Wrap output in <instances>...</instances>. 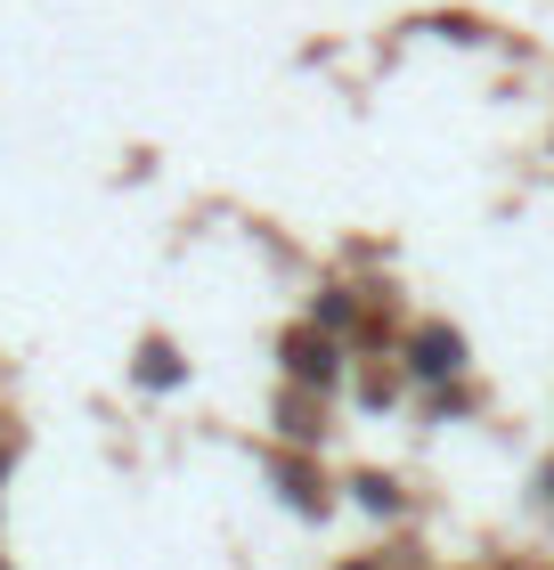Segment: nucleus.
Returning a JSON list of instances; mask_svg holds the SVG:
<instances>
[{
	"label": "nucleus",
	"instance_id": "f257e3e1",
	"mask_svg": "<svg viewBox=\"0 0 554 570\" xmlns=\"http://www.w3.org/2000/svg\"><path fill=\"white\" fill-rule=\"evenodd\" d=\"M457 358H465V343L448 326H425L416 334V375H457Z\"/></svg>",
	"mask_w": 554,
	"mask_h": 570
},
{
	"label": "nucleus",
	"instance_id": "f03ea898",
	"mask_svg": "<svg viewBox=\"0 0 554 570\" xmlns=\"http://www.w3.org/2000/svg\"><path fill=\"white\" fill-rule=\"evenodd\" d=\"M285 367H294L302 383H310V375H319V383H327V375H334V351L319 343V334H294V343H285Z\"/></svg>",
	"mask_w": 554,
	"mask_h": 570
},
{
	"label": "nucleus",
	"instance_id": "7ed1b4c3",
	"mask_svg": "<svg viewBox=\"0 0 554 570\" xmlns=\"http://www.w3.org/2000/svg\"><path fill=\"white\" fill-rule=\"evenodd\" d=\"M139 375H147V383H179V358H172V351H147Z\"/></svg>",
	"mask_w": 554,
	"mask_h": 570
}]
</instances>
